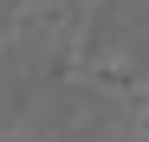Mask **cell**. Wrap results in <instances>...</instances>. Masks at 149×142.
Returning <instances> with one entry per match:
<instances>
[]
</instances>
